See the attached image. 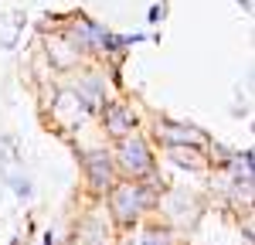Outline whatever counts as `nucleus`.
I'll list each match as a JSON object with an SVG mask.
<instances>
[{
    "label": "nucleus",
    "instance_id": "nucleus-10",
    "mask_svg": "<svg viewBox=\"0 0 255 245\" xmlns=\"http://www.w3.org/2000/svg\"><path fill=\"white\" fill-rule=\"evenodd\" d=\"M119 245H180V235H177L174 228H167L160 218L150 215V218L136 222L133 228H126Z\"/></svg>",
    "mask_w": 255,
    "mask_h": 245
},
{
    "label": "nucleus",
    "instance_id": "nucleus-7",
    "mask_svg": "<svg viewBox=\"0 0 255 245\" xmlns=\"http://www.w3.org/2000/svg\"><path fill=\"white\" fill-rule=\"evenodd\" d=\"M96 120H99L96 122L99 133L109 143H116V140H123V136H129V133L139 129V113L133 109V102H126V99H109L96 113Z\"/></svg>",
    "mask_w": 255,
    "mask_h": 245
},
{
    "label": "nucleus",
    "instance_id": "nucleus-11",
    "mask_svg": "<svg viewBox=\"0 0 255 245\" xmlns=\"http://www.w3.org/2000/svg\"><path fill=\"white\" fill-rule=\"evenodd\" d=\"M163 157L174 163L177 170H187V174H211V163H208V153L204 150H191V146H163Z\"/></svg>",
    "mask_w": 255,
    "mask_h": 245
},
{
    "label": "nucleus",
    "instance_id": "nucleus-9",
    "mask_svg": "<svg viewBox=\"0 0 255 245\" xmlns=\"http://www.w3.org/2000/svg\"><path fill=\"white\" fill-rule=\"evenodd\" d=\"M44 58L51 65V72H65V75H72V72H79L82 65H85V55H82L79 48L68 41V34L58 27V34H51V38H44Z\"/></svg>",
    "mask_w": 255,
    "mask_h": 245
},
{
    "label": "nucleus",
    "instance_id": "nucleus-13",
    "mask_svg": "<svg viewBox=\"0 0 255 245\" xmlns=\"http://www.w3.org/2000/svg\"><path fill=\"white\" fill-rule=\"evenodd\" d=\"M163 17H167V0H160L146 10V24H163Z\"/></svg>",
    "mask_w": 255,
    "mask_h": 245
},
{
    "label": "nucleus",
    "instance_id": "nucleus-3",
    "mask_svg": "<svg viewBox=\"0 0 255 245\" xmlns=\"http://www.w3.org/2000/svg\"><path fill=\"white\" fill-rule=\"evenodd\" d=\"M201 215H204V198L197 191H187L180 184H163L160 187L157 204H153V218H160L167 228H174L177 235L194 232Z\"/></svg>",
    "mask_w": 255,
    "mask_h": 245
},
{
    "label": "nucleus",
    "instance_id": "nucleus-1",
    "mask_svg": "<svg viewBox=\"0 0 255 245\" xmlns=\"http://www.w3.org/2000/svg\"><path fill=\"white\" fill-rule=\"evenodd\" d=\"M160 184H143V181H126L119 177L109 191H106V215L109 222L116 225V232H126L136 222L153 215V204H157Z\"/></svg>",
    "mask_w": 255,
    "mask_h": 245
},
{
    "label": "nucleus",
    "instance_id": "nucleus-4",
    "mask_svg": "<svg viewBox=\"0 0 255 245\" xmlns=\"http://www.w3.org/2000/svg\"><path fill=\"white\" fill-rule=\"evenodd\" d=\"M44 116H48V126L58 129L65 140H75L85 129V122L96 120L68 85H51V99L44 102Z\"/></svg>",
    "mask_w": 255,
    "mask_h": 245
},
{
    "label": "nucleus",
    "instance_id": "nucleus-2",
    "mask_svg": "<svg viewBox=\"0 0 255 245\" xmlns=\"http://www.w3.org/2000/svg\"><path fill=\"white\" fill-rule=\"evenodd\" d=\"M113 163H116V174L126 181L160 184V187L167 184L160 181V160H157V150H153V140L143 136V129L113 143Z\"/></svg>",
    "mask_w": 255,
    "mask_h": 245
},
{
    "label": "nucleus",
    "instance_id": "nucleus-14",
    "mask_svg": "<svg viewBox=\"0 0 255 245\" xmlns=\"http://www.w3.org/2000/svg\"><path fill=\"white\" fill-rule=\"evenodd\" d=\"M238 7H242L245 14H252V0H238Z\"/></svg>",
    "mask_w": 255,
    "mask_h": 245
},
{
    "label": "nucleus",
    "instance_id": "nucleus-12",
    "mask_svg": "<svg viewBox=\"0 0 255 245\" xmlns=\"http://www.w3.org/2000/svg\"><path fill=\"white\" fill-rule=\"evenodd\" d=\"M3 184H7V187H10V191L17 194L20 201H31V198H34V181H31L27 174H20V170L7 174V177H3Z\"/></svg>",
    "mask_w": 255,
    "mask_h": 245
},
{
    "label": "nucleus",
    "instance_id": "nucleus-5",
    "mask_svg": "<svg viewBox=\"0 0 255 245\" xmlns=\"http://www.w3.org/2000/svg\"><path fill=\"white\" fill-rule=\"evenodd\" d=\"M79 163H82V174H85V187L92 198H106V191L119 181L116 174V163H113V146L109 143H89L79 150Z\"/></svg>",
    "mask_w": 255,
    "mask_h": 245
},
{
    "label": "nucleus",
    "instance_id": "nucleus-6",
    "mask_svg": "<svg viewBox=\"0 0 255 245\" xmlns=\"http://www.w3.org/2000/svg\"><path fill=\"white\" fill-rule=\"evenodd\" d=\"M65 85L79 96V102L92 113V116H96L109 99H116V89H113V82H109V75H106V68H96V65H82L79 72L68 75Z\"/></svg>",
    "mask_w": 255,
    "mask_h": 245
},
{
    "label": "nucleus",
    "instance_id": "nucleus-8",
    "mask_svg": "<svg viewBox=\"0 0 255 245\" xmlns=\"http://www.w3.org/2000/svg\"><path fill=\"white\" fill-rule=\"evenodd\" d=\"M153 140L160 146H191V150H204L211 146V133L201 129L197 122H184V120H157L153 122Z\"/></svg>",
    "mask_w": 255,
    "mask_h": 245
}]
</instances>
